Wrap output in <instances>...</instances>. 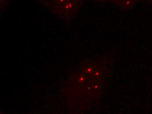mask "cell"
Returning <instances> with one entry per match:
<instances>
[{"mask_svg": "<svg viewBox=\"0 0 152 114\" xmlns=\"http://www.w3.org/2000/svg\"><path fill=\"white\" fill-rule=\"evenodd\" d=\"M14 0H1V10H3L8 8L9 4H11V3Z\"/></svg>", "mask_w": 152, "mask_h": 114, "instance_id": "2", "label": "cell"}, {"mask_svg": "<svg viewBox=\"0 0 152 114\" xmlns=\"http://www.w3.org/2000/svg\"><path fill=\"white\" fill-rule=\"evenodd\" d=\"M41 4L62 19L75 16L79 11L82 0H39Z\"/></svg>", "mask_w": 152, "mask_h": 114, "instance_id": "1", "label": "cell"}]
</instances>
